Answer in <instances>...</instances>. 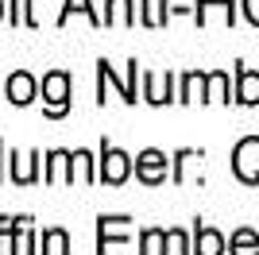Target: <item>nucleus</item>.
I'll return each mask as SVG.
<instances>
[{"mask_svg": "<svg viewBox=\"0 0 259 255\" xmlns=\"http://www.w3.org/2000/svg\"><path fill=\"white\" fill-rule=\"evenodd\" d=\"M166 155H162L159 147H147L136 155V178L143 182V186H162L166 182Z\"/></svg>", "mask_w": 259, "mask_h": 255, "instance_id": "obj_5", "label": "nucleus"}, {"mask_svg": "<svg viewBox=\"0 0 259 255\" xmlns=\"http://www.w3.org/2000/svg\"><path fill=\"white\" fill-rule=\"evenodd\" d=\"M166 240H170V251L174 255H194V244L186 240L182 228H166Z\"/></svg>", "mask_w": 259, "mask_h": 255, "instance_id": "obj_22", "label": "nucleus"}, {"mask_svg": "<svg viewBox=\"0 0 259 255\" xmlns=\"http://www.w3.org/2000/svg\"><path fill=\"white\" fill-rule=\"evenodd\" d=\"M205 77L201 70L194 74H182V89H178V101H205Z\"/></svg>", "mask_w": 259, "mask_h": 255, "instance_id": "obj_15", "label": "nucleus"}, {"mask_svg": "<svg viewBox=\"0 0 259 255\" xmlns=\"http://www.w3.org/2000/svg\"><path fill=\"white\" fill-rule=\"evenodd\" d=\"M0 155H4V139H0ZM0 178H4V170H0Z\"/></svg>", "mask_w": 259, "mask_h": 255, "instance_id": "obj_24", "label": "nucleus"}, {"mask_svg": "<svg viewBox=\"0 0 259 255\" xmlns=\"http://www.w3.org/2000/svg\"><path fill=\"white\" fill-rule=\"evenodd\" d=\"M132 174V155L128 151L112 147V143H101V166H97V182L108 186H124Z\"/></svg>", "mask_w": 259, "mask_h": 255, "instance_id": "obj_3", "label": "nucleus"}, {"mask_svg": "<svg viewBox=\"0 0 259 255\" xmlns=\"http://www.w3.org/2000/svg\"><path fill=\"white\" fill-rule=\"evenodd\" d=\"M35 93H39V81H35L27 70H16V74L4 81V101H12V105H31L35 101Z\"/></svg>", "mask_w": 259, "mask_h": 255, "instance_id": "obj_7", "label": "nucleus"}, {"mask_svg": "<svg viewBox=\"0 0 259 255\" xmlns=\"http://www.w3.org/2000/svg\"><path fill=\"white\" fill-rule=\"evenodd\" d=\"M97 81H101V85H116V93L124 97L128 105H136V101H140V97H136V58L128 62V77H124V81H120L116 70H112V66L101 58V62H97Z\"/></svg>", "mask_w": 259, "mask_h": 255, "instance_id": "obj_6", "label": "nucleus"}, {"mask_svg": "<svg viewBox=\"0 0 259 255\" xmlns=\"http://www.w3.org/2000/svg\"><path fill=\"white\" fill-rule=\"evenodd\" d=\"M205 101H228V74L225 70H213L205 77Z\"/></svg>", "mask_w": 259, "mask_h": 255, "instance_id": "obj_18", "label": "nucleus"}, {"mask_svg": "<svg viewBox=\"0 0 259 255\" xmlns=\"http://www.w3.org/2000/svg\"><path fill=\"white\" fill-rule=\"evenodd\" d=\"M232 101H240V105H259V74L244 62H236V97H232Z\"/></svg>", "mask_w": 259, "mask_h": 255, "instance_id": "obj_8", "label": "nucleus"}, {"mask_svg": "<svg viewBox=\"0 0 259 255\" xmlns=\"http://www.w3.org/2000/svg\"><path fill=\"white\" fill-rule=\"evenodd\" d=\"M74 12H81V16H85L93 27H105V16H97V8H93L89 0H66V8H62V16H58V23H66Z\"/></svg>", "mask_w": 259, "mask_h": 255, "instance_id": "obj_16", "label": "nucleus"}, {"mask_svg": "<svg viewBox=\"0 0 259 255\" xmlns=\"http://www.w3.org/2000/svg\"><path fill=\"white\" fill-rule=\"evenodd\" d=\"M166 228H143V236H140V251L136 255H166Z\"/></svg>", "mask_w": 259, "mask_h": 255, "instance_id": "obj_12", "label": "nucleus"}, {"mask_svg": "<svg viewBox=\"0 0 259 255\" xmlns=\"http://www.w3.org/2000/svg\"><path fill=\"white\" fill-rule=\"evenodd\" d=\"M43 108L47 116H66L70 112V74L66 70H51L43 77Z\"/></svg>", "mask_w": 259, "mask_h": 255, "instance_id": "obj_2", "label": "nucleus"}, {"mask_svg": "<svg viewBox=\"0 0 259 255\" xmlns=\"http://www.w3.org/2000/svg\"><path fill=\"white\" fill-rule=\"evenodd\" d=\"M170 85H174L170 70H166V77H162V74H143V101H151V105L178 101V97H170Z\"/></svg>", "mask_w": 259, "mask_h": 255, "instance_id": "obj_9", "label": "nucleus"}, {"mask_svg": "<svg viewBox=\"0 0 259 255\" xmlns=\"http://www.w3.org/2000/svg\"><path fill=\"white\" fill-rule=\"evenodd\" d=\"M225 236L209 228V224H197L194 228V255H225Z\"/></svg>", "mask_w": 259, "mask_h": 255, "instance_id": "obj_10", "label": "nucleus"}, {"mask_svg": "<svg viewBox=\"0 0 259 255\" xmlns=\"http://www.w3.org/2000/svg\"><path fill=\"white\" fill-rule=\"evenodd\" d=\"M166 0H143V23L147 27H159V23H166V8H162Z\"/></svg>", "mask_w": 259, "mask_h": 255, "instance_id": "obj_21", "label": "nucleus"}, {"mask_svg": "<svg viewBox=\"0 0 259 255\" xmlns=\"http://www.w3.org/2000/svg\"><path fill=\"white\" fill-rule=\"evenodd\" d=\"M105 23L108 27H132V23H136V4H132V0H108Z\"/></svg>", "mask_w": 259, "mask_h": 255, "instance_id": "obj_11", "label": "nucleus"}, {"mask_svg": "<svg viewBox=\"0 0 259 255\" xmlns=\"http://www.w3.org/2000/svg\"><path fill=\"white\" fill-rule=\"evenodd\" d=\"M0 20H4V0H0Z\"/></svg>", "mask_w": 259, "mask_h": 255, "instance_id": "obj_25", "label": "nucleus"}, {"mask_svg": "<svg viewBox=\"0 0 259 255\" xmlns=\"http://www.w3.org/2000/svg\"><path fill=\"white\" fill-rule=\"evenodd\" d=\"M232 4H236V0H197L194 16H197V23H205V12L209 8H221V12H225V20L232 23V20H236V8H232Z\"/></svg>", "mask_w": 259, "mask_h": 255, "instance_id": "obj_19", "label": "nucleus"}, {"mask_svg": "<svg viewBox=\"0 0 259 255\" xmlns=\"http://www.w3.org/2000/svg\"><path fill=\"white\" fill-rule=\"evenodd\" d=\"M232 170H236L240 182L259 186V136H244L232 151Z\"/></svg>", "mask_w": 259, "mask_h": 255, "instance_id": "obj_4", "label": "nucleus"}, {"mask_svg": "<svg viewBox=\"0 0 259 255\" xmlns=\"http://www.w3.org/2000/svg\"><path fill=\"white\" fill-rule=\"evenodd\" d=\"M132 217H97V255H132L128 251Z\"/></svg>", "mask_w": 259, "mask_h": 255, "instance_id": "obj_1", "label": "nucleus"}, {"mask_svg": "<svg viewBox=\"0 0 259 255\" xmlns=\"http://www.w3.org/2000/svg\"><path fill=\"white\" fill-rule=\"evenodd\" d=\"M228 255H259V236L251 228H236L228 240Z\"/></svg>", "mask_w": 259, "mask_h": 255, "instance_id": "obj_14", "label": "nucleus"}, {"mask_svg": "<svg viewBox=\"0 0 259 255\" xmlns=\"http://www.w3.org/2000/svg\"><path fill=\"white\" fill-rule=\"evenodd\" d=\"M23 221H27V217H0V255H8V244L16 240Z\"/></svg>", "mask_w": 259, "mask_h": 255, "instance_id": "obj_20", "label": "nucleus"}, {"mask_svg": "<svg viewBox=\"0 0 259 255\" xmlns=\"http://www.w3.org/2000/svg\"><path fill=\"white\" fill-rule=\"evenodd\" d=\"M39 155H27V159H20L16 151H12V178L20 182V186H31L35 178H39Z\"/></svg>", "mask_w": 259, "mask_h": 255, "instance_id": "obj_13", "label": "nucleus"}, {"mask_svg": "<svg viewBox=\"0 0 259 255\" xmlns=\"http://www.w3.org/2000/svg\"><path fill=\"white\" fill-rule=\"evenodd\" d=\"M244 16H248V23L259 27V0H244Z\"/></svg>", "mask_w": 259, "mask_h": 255, "instance_id": "obj_23", "label": "nucleus"}, {"mask_svg": "<svg viewBox=\"0 0 259 255\" xmlns=\"http://www.w3.org/2000/svg\"><path fill=\"white\" fill-rule=\"evenodd\" d=\"M39 255H70V236H66V228H47L43 232V251Z\"/></svg>", "mask_w": 259, "mask_h": 255, "instance_id": "obj_17", "label": "nucleus"}]
</instances>
